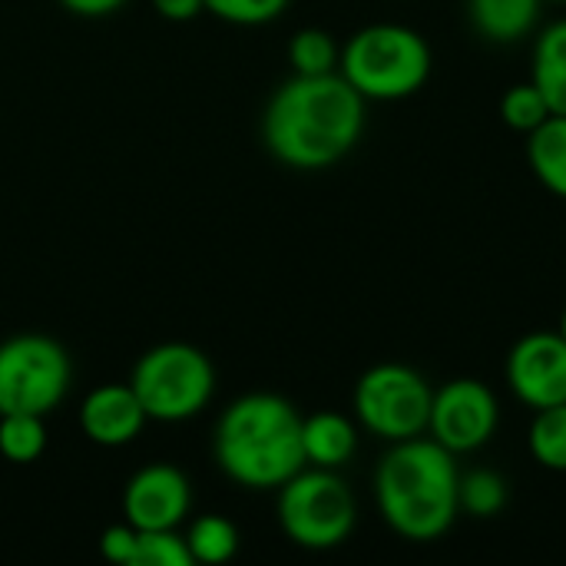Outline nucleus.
Masks as SVG:
<instances>
[{
	"label": "nucleus",
	"instance_id": "obj_19",
	"mask_svg": "<svg viewBox=\"0 0 566 566\" xmlns=\"http://www.w3.org/2000/svg\"><path fill=\"white\" fill-rule=\"evenodd\" d=\"M531 458L544 471L566 474V405H554L544 411H534L531 434H527Z\"/></svg>",
	"mask_w": 566,
	"mask_h": 566
},
{
	"label": "nucleus",
	"instance_id": "obj_8",
	"mask_svg": "<svg viewBox=\"0 0 566 566\" xmlns=\"http://www.w3.org/2000/svg\"><path fill=\"white\" fill-rule=\"evenodd\" d=\"M431 385L408 365H375L355 385V418L358 424L388 441H411L428 434L431 418Z\"/></svg>",
	"mask_w": 566,
	"mask_h": 566
},
{
	"label": "nucleus",
	"instance_id": "obj_11",
	"mask_svg": "<svg viewBox=\"0 0 566 566\" xmlns=\"http://www.w3.org/2000/svg\"><path fill=\"white\" fill-rule=\"evenodd\" d=\"M192 507V484L176 464H146L123 488V517L136 531H179Z\"/></svg>",
	"mask_w": 566,
	"mask_h": 566
},
{
	"label": "nucleus",
	"instance_id": "obj_16",
	"mask_svg": "<svg viewBox=\"0 0 566 566\" xmlns=\"http://www.w3.org/2000/svg\"><path fill=\"white\" fill-rule=\"evenodd\" d=\"M531 83L544 93L554 116H566V20L544 27L537 36Z\"/></svg>",
	"mask_w": 566,
	"mask_h": 566
},
{
	"label": "nucleus",
	"instance_id": "obj_2",
	"mask_svg": "<svg viewBox=\"0 0 566 566\" xmlns=\"http://www.w3.org/2000/svg\"><path fill=\"white\" fill-rule=\"evenodd\" d=\"M461 471L434 438L391 444L375 468V504L391 534L408 544L441 541L461 517Z\"/></svg>",
	"mask_w": 566,
	"mask_h": 566
},
{
	"label": "nucleus",
	"instance_id": "obj_13",
	"mask_svg": "<svg viewBox=\"0 0 566 566\" xmlns=\"http://www.w3.org/2000/svg\"><path fill=\"white\" fill-rule=\"evenodd\" d=\"M302 451L305 464L342 471L358 451V428L335 411H318L302 418Z\"/></svg>",
	"mask_w": 566,
	"mask_h": 566
},
{
	"label": "nucleus",
	"instance_id": "obj_7",
	"mask_svg": "<svg viewBox=\"0 0 566 566\" xmlns=\"http://www.w3.org/2000/svg\"><path fill=\"white\" fill-rule=\"evenodd\" d=\"M70 355L50 335H13L0 342V415H50L70 391Z\"/></svg>",
	"mask_w": 566,
	"mask_h": 566
},
{
	"label": "nucleus",
	"instance_id": "obj_27",
	"mask_svg": "<svg viewBox=\"0 0 566 566\" xmlns=\"http://www.w3.org/2000/svg\"><path fill=\"white\" fill-rule=\"evenodd\" d=\"M70 13H76V17H90V20H96V17H109V13H116L126 0H60Z\"/></svg>",
	"mask_w": 566,
	"mask_h": 566
},
{
	"label": "nucleus",
	"instance_id": "obj_25",
	"mask_svg": "<svg viewBox=\"0 0 566 566\" xmlns=\"http://www.w3.org/2000/svg\"><path fill=\"white\" fill-rule=\"evenodd\" d=\"M99 554H103L109 564L133 566V557H136V527H129L126 521L106 527V531L99 534Z\"/></svg>",
	"mask_w": 566,
	"mask_h": 566
},
{
	"label": "nucleus",
	"instance_id": "obj_20",
	"mask_svg": "<svg viewBox=\"0 0 566 566\" xmlns=\"http://www.w3.org/2000/svg\"><path fill=\"white\" fill-rule=\"evenodd\" d=\"M43 451H46L43 415H23V411L0 415V454L10 464H33Z\"/></svg>",
	"mask_w": 566,
	"mask_h": 566
},
{
	"label": "nucleus",
	"instance_id": "obj_29",
	"mask_svg": "<svg viewBox=\"0 0 566 566\" xmlns=\"http://www.w3.org/2000/svg\"><path fill=\"white\" fill-rule=\"evenodd\" d=\"M551 3H566V0H551Z\"/></svg>",
	"mask_w": 566,
	"mask_h": 566
},
{
	"label": "nucleus",
	"instance_id": "obj_17",
	"mask_svg": "<svg viewBox=\"0 0 566 566\" xmlns=\"http://www.w3.org/2000/svg\"><path fill=\"white\" fill-rule=\"evenodd\" d=\"M182 537H186V547H189L192 564H229V560L239 554V547H242L239 527H235L229 517H222V514L196 517Z\"/></svg>",
	"mask_w": 566,
	"mask_h": 566
},
{
	"label": "nucleus",
	"instance_id": "obj_21",
	"mask_svg": "<svg viewBox=\"0 0 566 566\" xmlns=\"http://www.w3.org/2000/svg\"><path fill=\"white\" fill-rule=\"evenodd\" d=\"M338 43L328 30L318 27H305L292 36L289 43V63L295 73L302 76H322V73H335L338 70Z\"/></svg>",
	"mask_w": 566,
	"mask_h": 566
},
{
	"label": "nucleus",
	"instance_id": "obj_23",
	"mask_svg": "<svg viewBox=\"0 0 566 566\" xmlns=\"http://www.w3.org/2000/svg\"><path fill=\"white\" fill-rule=\"evenodd\" d=\"M133 566H196L179 531H136Z\"/></svg>",
	"mask_w": 566,
	"mask_h": 566
},
{
	"label": "nucleus",
	"instance_id": "obj_6",
	"mask_svg": "<svg viewBox=\"0 0 566 566\" xmlns=\"http://www.w3.org/2000/svg\"><path fill=\"white\" fill-rule=\"evenodd\" d=\"M275 517L295 547L335 551L352 537L358 524V504L338 471L302 468L279 488Z\"/></svg>",
	"mask_w": 566,
	"mask_h": 566
},
{
	"label": "nucleus",
	"instance_id": "obj_1",
	"mask_svg": "<svg viewBox=\"0 0 566 566\" xmlns=\"http://www.w3.org/2000/svg\"><path fill=\"white\" fill-rule=\"evenodd\" d=\"M365 103L338 70L322 76L295 73L272 93L262 113V143L289 169H328L358 146Z\"/></svg>",
	"mask_w": 566,
	"mask_h": 566
},
{
	"label": "nucleus",
	"instance_id": "obj_18",
	"mask_svg": "<svg viewBox=\"0 0 566 566\" xmlns=\"http://www.w3.org/2000/svg\"><path fill=\"white\" fill-rule=\"evenodd\" d=\"M507 501H511V491H507V481L497 471L478 468V471L461 474V484H458L461 514H468L474 521H491L507 507Z\"/></svg>",
	"mask_w": 566,
	"mask_h": 566
},
{
	"label": "nucleus",
	"instance_id": "obj_26",
	"mask_svg": "<svg viewBox=\"0 0 566 566\" xmlns=\"http://www.w3.org/2000/svg\"><path fill=\"white\" fill-rule=\"evenodd\" d=\"M153 7H156L159 17L186 23V20H192V17H199L206 10V0H153Z\"/></svg>",
	"mask_w": 566,
	"mask_h": 566
},
{
	"label": "nucleus",
	"instance_id": "obj_15",
	"mask_svg": "<svg viewBox=\"0 0 566 566\" xmlns=\"http://www.w3.org/2000/svg\"><path fill=\"white\" fill-rule=\"evenodd\" d=\"M527 166L551 196L566 199V116H547L527 133Z\"/></svg>",
	"mask_w": 566,
	"mask_h": 566
},
{
	"label": "nucleus",
	"instance_id": "obj_10",
	"mask_svg": "<svg viewBox=\"0 0 566 566\" xmlns=\"http://www.w3.org/2000/svg\"><path fill=\"white\" fill-rule=\"evenodd\" d=\"M504 378L511 395L531 411L566 405V342L560 332L524 335L507 355Z\"/></svg>",
	"mask_w": 566,
	"mask_h": 566
},
{
	"label": "nucleus",
	"instance_id": "obj_12",
	"mask_svg": "<svg viewBox=\"0 0 566 566\" xmlns=\"http://www.w3.org/2000/svg\"><path fill=\"white\" fill-rule=\"evenodd\" d=\"M146 411L136 391L126 385H99L80 405V428L99 448H123L146 428Z\"/></svg>",
	"mask_w": 566,
	"mask_h": 566
},
{
	"label": "nucleus",
	"instance_id": "obj_5",
	"mask_svg": "<svg viewBox=\"0 0 566 566\" xmlns=\"http://www.w3.org/2000/svg\"><path fill=\"white\" fill-rule=\"evenodd\" d=\"M149 421H189L202 415L216 395V368L206 352L186 342H166L139 355L129 375Z\"/></svg>",
	"mask_w": 566,
	"mask_h": 566
},
{
	"label": "nucleus",
	"instance_id": "obj_9",
	"mask_svg": "<svg viewBox=\"0 0 566 566\" xmlns=\"http://www.w3.org/2000/svg\"><path fill=\"white\" fill-rule=\"evenodd\" d=\"M497 424H501L497 395L478 378H454L441 385L431 398L428 434L454 458L488 448L497 434Z\"/></svg>",
	"mask_w": 566,
	"mask_h": 566
},
{
	"label": "nucleus",
	"instance_id": "obj_28",
	"mask_svg": "<svg viewBox=\"0 0 566 566\" xmlns=\"http://www.w3.org/2000/svg\"><path fill=\"white\" fill-rule=\"evenodd\" d=\"M557 332H560V338L566 342V308H564V315H560V328H557Z\"/></svg>",
	"mask_w": 566,
	"mask_h": 566
},
{
	"label": "nucleus",
	"instance_id": "obj_3",
	"mask_svg": "<svg viewBox=\"0 0 566 566\" xmlns=\"http://www.w3.org/2000/svg\"><path fill=\"white\" fill-rule=\"evenodd\" d=\"M212 451L222 474L239 488L279 491L305 468L302 415L279 395H242L222 411Z\"/></svg>",
	"mask_w": 566,
	"mask_h": 566
},
{
	"label": "nucleus",
	"instance_id": "obj_22",
	"mask_svg": "<svg viewBox=\"0 0 566 566\" xmlns=\"http://www.w3.org/2000/svg\"><path fill=\"white\" fill-rule=\"evenodd\" d=\"M551 113L544 93L527 80V83H514L504 96H501V119L507 129L514 133H534Z\"/></svg>",
	"mask_w": 566,
	"mask_h": 566
},
{
	"label": "nucleus",
	"instance_id": "obj_4",
	"mask_svg": "<svg viewBox=\"0 0 566 566\" xmlns=\"http://www.w3.org/2000/svg\"><path fill=\"white\" fill-rule=\"evenodd\" d=\"M431 66L428 40L401 23H371L352 33L338 56V73L378 103L415 96L431 80Z\"/></svg>",
	"mask_w": 566,
	"mask_h": 566
},
{
	"label": "nucleus",
	"instance_id": "obj_14",
	"mask_svg": "<svg viewBox=\"0 0 566 566\" xmlns=\"http://www.w3.org/2000/svg\"><path fill=\"white\" fill-rule=\"evenodd\" d=\"M544 0H468L474 30L491 43H517L534 33Z\"/></svg>",
	"mask_w": 566,
	"mask_h": 566
},
{
	"label": "nucleus",
	"instance_id": "obj_24",
	"mask_svg": "<svg viewBox=\"0 0 566 566\" xmlns=\"http://www.w3.org/2000/svg\"><path fill=\"white\" fill-rule=\"evenodd\" d=\"M292 0H206V10L226 23L239 27H262L279 20Z\"/></svg>",
	"mask_w": 566,
	"mask_h": 566
}]
</instances>
